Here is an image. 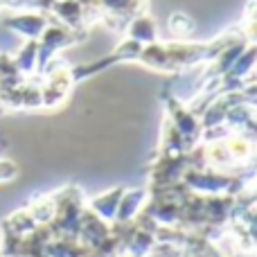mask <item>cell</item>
Returning <instances> with one entry per match:
<instances>
[{
  "label": "cell",
  "mask_w": 257,
  "mask_h": 257,
  "mask_svg": "<svg viewBox=\"0 0 257 257\" xmlns=\"http://www.w3.org/2000/svg\"><path fill=\"white\" fill-rule=\"evenodd\" d=\"M5 25L9 30L18 32V34L27 36L30 41H36L41 36V32L45 30V25H48V18L36 12H21V14H14V16L5 18Z\"/></svg>",
  "instance_id": "6da1fadb"
},
{
  "label": "cell",
  "mask_w": 257,
  "mask_h": 257,
  "mask_svg": "<svg viewBox=\"0 0 257 257\" xmlns=\"http://www.w3.org/2000/svg\"><path fill=\"white\" fill-rule=\"evenodd\" d=\"M126 39L136 41L140 45H147V43H154L158 41V32H156V23L149 14H138L131 23H128V32H126Z\"/></svg>",
  "instance_id": "7a4b0ae2"
},
{
  "label": "cell",
  "mask_w": 257,
  "mask_h": 257,
  "mask_svg": "<svg viewBox=\"0 0 257 257\" xmlns=\"http://www.w3.org/2000/svg\"><path fill=\"white\" fill-rule=\"evenodd\" d=\"M169 30H172L176 36H185L194 30V23H192L185 14H174L172 21H169Z\"/></svg>",
  "instance_id": "3957f363"
}]
</instances>
